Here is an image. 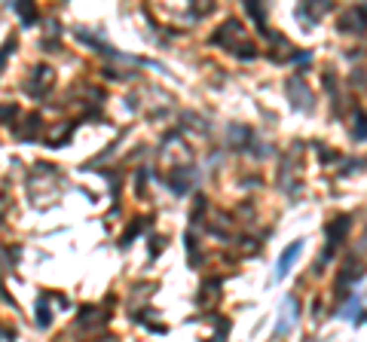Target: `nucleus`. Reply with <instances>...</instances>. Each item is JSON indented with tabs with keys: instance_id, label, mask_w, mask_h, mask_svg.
Segmentation results:
<instances>
[{
	"instance_id": "obj_1",
	"label": "nucleus",
	"mask_w": 367,
	"mask_h": 342,
	"mask_svg": "<svg viewBox=\"0 0 367 342\" xmlns=\"http://www.w3.org/2000/svg\"><path fill=\"white\" fill-rule=\"evenodd\" d=\"M300 247H303L300 242H294V244H291V247L285 250V254L278 257V272H275V278H285V275H288V269L294 266V260L300 257Z\"/></svg>"
},
{
	"instance_id": "obj_2",
	"label": "nucleus",
	"mask_w": 367,
	"mask_h": 342,
	"mask_svg": "<svg viewBox=\"0 0 367 342\" xmlns=\"http://www.w3.org/2000/svg\"><path fill=\"white\" fill-rule=\"evenodd\" d=\"M15 9H19V15H22V19H25V22H31V19H34V12H31L28 6H22V3H15Z\"/></svg>"
}]
</instances>
